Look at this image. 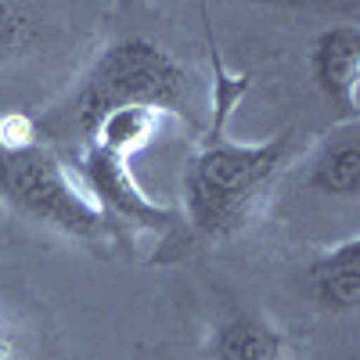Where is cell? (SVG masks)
<instances>
[{"label": "cell", "mask_w": 360, "mask_h": 360, "mask_svg": "<svg viewBox=\"0 0 360 360\" xmlns=\"http://www.w3.org/2000/svg\"><path fill=\"white\" fill-rule=\"evenodd\" d=\"M292 137V130H281L263 144H234L220 130L209 134L184 173V205L195 234L220 242L242 227L288 162Z\"/></svg>", "instance_id": "obj_1"}, {"label": "cell", "mask_w": 360, "mask_h": 360, "mask_svg": "<svg viewBox=\"0 0 360 360\" xmlns=\"http://www.w3.org/2000/svg\"><path fill=\"white\" fill-rule=\"evenodd\" d=\"M188 101V72L180 62L144 37L115 40L90 72L83 76L79 90L69 101V123L86 137L101 115L119 108H144V112H176L184 115Z\"/></svg>", "instance_id": "obj_2"}, {"label": "cell", "mask_w": 360, "mask_h": 360, "mask_svg": "<svg viewBox=\"0 0 360 360\" xmlns=\"http://www.w3.org/2000/svg\"><path fill=\"white\" fill-rule=\"evenodd\" d=\"M0 202L76 242H105L112 227L86 191L72 184L51 148L29 134L15 137L8 123H0Z\"/></svg>", "instance_id": "obj_3"}, {"label": "cell", "mask_w": 360, "mask_h": 360, "mask_svg": "<svg viewBox=\"0 0 360 360\" xmlns=\"http://www.w3.org/2000/svg\"><path fill=\"white\" fill-rule=\"evenodd\" d=\"M79 173H83V191L94 202L105 220H119V224H134L144 231H166L169 224H176V217L169 209H162L159 202H152L127 166V155L105 152V148L83 144V159H79Z\"/></svg>", "instance_id": "obj_4"}, {"label": "cell", "mask_w": 360, "mask_h": 360, "mask_svg": "<svg viewBox=\"0 0 360 360\" xmlns=\"http://www.w3.org/2000/svg\"><path fill=\"white\" fill-rule=\"evenodd\" d=\"M310 76L314 86L332 101L346 123L356 119V76H360V29L332 25L310 44Z\"/></svg>", "instance_id": "obj_5"}, {"label": "cell", "mask_w": 360, "mask_h": 360, "mask_svg": "<svg viewBox=\"0 0 360 360\" xmlns=\"http://www.w3.org/2000/svg\"><path fill=\"white\" fill-rule=\"evenodd\" d=\"M307 288L314 303L328 314H353L360 303V242L346 238L342 245L317 256L307 270Z\"/></svg>", "instance_id": "obj_6"}, {"label": "cell", "mask_w": 360, "mask_h": 360, "mask_svg": "<svg viewBox=\"0 0 360 360\" xmlns=\"http://www.w3.org/2000/svg\"><path fill=\"white\" fill-rule=\"evenodd\" d=\"M310 188L335 198H356L360 195V144L356 127L346 123L335 137H328L310 166Z\"/></svg>", "instance_id": "obj_7"}, {"label": "cell", "mask_w": 360, "mask_h": 360, "mask_svg": "<svg viewBox=\"0 0 360 360\" xmlns=\"http://www.w3.org/2000/svg\"><path fill=\"white\" fill-rule=\"evenodd\" d=\"M281 335L256 314H238L213 339V360H274Z\"/></svg>", "instance_id": "obj_8"}, {"label": "cell", "mask_w": 360, "mask_h": 360, "mask_svg": "<svg viewBox=\"0 0 360 360\" xmlns=\"http://www.w3.org/2000/svg\"><path fill=\"white\" fill-rule=\"evenodd\" d=\"M37 11L29 4H8L0 0V58H11L37 37Z\"/></svg>", "instance_id": "obj_9"}, {"label": "cell", "mask_w": 360, "mask_h": 360, "mask_svg": "<svg viewBox=\"0 0 360 360\" xmlns=\"http://www.w3.org/2000/svg\"><path fill=\"white\" fill-rule=\"evenodd\" d=\"M15 356H18V342H15V335H11L8 321L0 317V360H15Z\"/></svg>", "instance_id": "obj_10"}]
</instances>
